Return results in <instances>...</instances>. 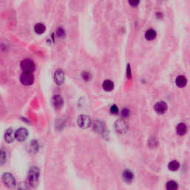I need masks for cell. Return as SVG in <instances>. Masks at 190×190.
<instances>
[{
    "label": "cell",
    "mask_w": 190,
    "mask_h": 190,
    "mask_svg": "<svg viewBox=\"0 0 190 190\" xmlns=\"http://www.w3.org/2000/svg\"><path fill=\"white\" fill-rule=\"evenodd\" d=\"M39 177V170L36 166H33L30 169L28 175V183L31 187H36L38 184Z\"/></svg>",
    "instance_id": "6da1fadb"
},
{
    "label": "cell",
    "mask_w": 190,
    "mask_h": 190,
    "mask_svg": "<svg viewBox=\"0 0 190 190\" xmlns=\"http://www.w3.org/2000/svg\"><path fill=\"white\" fill-rule=\"evenodd\" d=\"M20 67L23 72L33 73L35 71V64L31 59H23L20 63Z\"/></svg>",
    "instance_id": "7a4b0ae2"
},
{
    "label": "cell",
    "mask_w": 190,
    "mask_h": 190,
    "mask_svg": "<svg viewBox=\"0 0 190 190\" xmlns=\"http://www.w3.org/2000/svg\"><path fill=\"white\" fill-rule=\"evenodd\" d=\"M20 82L22 85H31L34 82V76L33 73L31 72H23L20 76Z\"/></svg>",
    "instance_id": "3957f363"
},
{
    "label": "cell",
    "mask_w": 190,
    "mask_h": 190,
    "mask_svg": "<svg viewBox=\"0 0 190 190\" xmlns=\"http://www.w3.org/2000/svg\"><path fill=\"white\" fill-rule=\"evenodd\" d=\"M77 125L81 129L89 128L91 125V119L88 115H82L77 118Z\"/></svg>",
    "instance_id": "277c9868"
},
{
    "label": "cell",
    "mask_w": 190,
    "mask_h": 190,
    "mask_svg": "<svg viewBox=\"0 0 190 190\" xmlns=\"http://www.w3.org/2000/svg\"><path fill=\"white\" fill-rule=\"evenodd\" d=\"M2 181L6 187L9 188H13L16 185V180L14 177L10 173H5L2 175Z\"/></svg>",
    "instance_id": "5b68a950"
},
{
    "label": "cell",
    "mask_w": 190,
    "mask_h": 190,
    "mask_svg": "<svg viewBox=\"0 0 190 190\" xmlns=\"http://www.w3.org/2000/svg\"><path fill=\"white\" fill-rule=\"evenodd\" d=\"M115 129L117 132L123 134V133L126 132V131H128L129 126L127 123H126L125 120H118L115 122Z\"/></svg>",
    "instance_id": "8992f818"
},
{
    "label": "cell",
    "mask_w": 190,
    "mask_h": 190,
    "mask_svg": "<svg viewBox=\"0 0 190 190\" xmlns=\"http://www.w3.org/2000/svg\"><path fill=\"white\" fill-rule=\"evenodd\" d=\"M28 136V131L25 128H20L15 131V138L19 142H23L27 139Z\"/></svg>",
    "instance_id": "52a82bcc"
},
{
    "label": "cell",
    "mask_w": 190,
    "mask_h": 190,
    "mask_svg": "<svg viewBox=\"0 0 190 190\" xmlns=\"http://www.w3.org/2000/svg\"><path fill=\"white\" fill-rule=\"evenodd\" d=\"M54 82L57 85H61L63 82H64L65 80V74L64 71L62 70V69H57V70L55 71L54 75Z\"/></svg>",
    "instance_id": "ba28073f"
},
{
    "label": "cell",
    "mask_w": 190,
    "mask_h": 190,
    "mask_svg": "<svg viewBox=\"0 0 190 190\" xmlns=\"http://www.w3.org/2000/svg\"><path fill=\"white\" fill-rule=\"evenodd\" d=\"M154 111L159 115H163L167 111L168 105L165 102L163 101H159L157 102V103L154 105Z\"/></svg>",
    "instance_id": "9c48e42d"
},
{
    "label": "cell",
    "mask_w": 190,
    "mask_h": 190,
    "mask_svg": "<svg viewBox=\"0 0 190 190\" xmlns=\"http://www.w3.org/2000/svg\"><path fill=\"white\" fill-rule=\"evenodd\" d=\"M53 105L56 109H60L63 106V100L59 94H55L53 97Z\"/></svg>",
    "instance_id": "30bf717a"
},
{
    "label": "cell",
    "mask_w": 190,
    "mask_h": 190,
    "mask_svg": "<svg viewBox=\"0 0 190 190\" xmlns=\"http://www.w3.org/2000/svg\"><path fill=\"white\" fill-rule=\"evenodd\" d=\"M15 138V132L12 129H8L5 133V140L8 143H10Z\"/></svg>",
    "instance_id": "8fae6325"
},
{
    "label": "cell",
    "mask_w": 190,
    "mask_h": 190,
    "mask_svg": "<svg viewBox=\"0 0 190 190\" xmlns=\"http://www.w3.org/2000/svg\"><path fill=\"white\" fill-rule=\"evenodd\" d=\"M187 126L185 123H180L179 124H177V127H176V131L177 134L180 136H183L185 135L187 132Z\"/></svg>",
    "instance_id": "7c38bea8"
},
{
    "label": "cell",
    "mask_w": 190,
    "mask_h": 190,
    "mask_svg": "<svg viewBox=\"0 0 190 190\" xmlns=\"http://www.w3.org/2000/svg\"><path fill=\"white\" fill-rule=\"evenodd\" d=\"M123 178L126 183H131L134 179V174L129 169H126L123 172Z\"/></svg>",
    "instance_id": "4fadbf2b"
},
{
    "label": "cell",
    "mask_w": 190,
    "mask_h": 190,
    "mask_svg": "<svg viewBox=\"0 0 190 190\" xmlns=\"http://www.w3.org/2000/svg\"><path fill=\"white\" fill-rule=\"evenodd\" d=\"M175 83L177 85V86L179 87V88H184V87H185L187 85V80L183 75L177 76L175 80Z\"/></svg>",
    "instance_id": "5bb4252c"
},
{
    "label": "cell",
    "mask_w": 190,
    "mask_h": 190,
    "mask_svg": "<svg viewBox=\"0 0 190 190\" xmlns=\"http://www.w3.org/2000/svg\"><path fill=\"white\" fill-rule=\"evenodd\" d=\"M103 88L105 92H112L115 88V84L110 80H106L103 83Z\"/></svg>",
    "instance_id": "9a60e30c"
},
{
    "label": "cell",
    "mask_w": 190,
    "mask_h": 190,
    "mask_svg": "<svg viewBox=\"0 0 190 190\" xmlns=\"http://www.w3.org/2000/svg\"><path fill=\"white\" fill-rule=\"evenodd\" d=\"M156 36H157V33L154 29L147 30L145 33V38L146 40H149V41H151V40L155 39Z\"/></svg>",
    "instance_id": "2e32d148"
},
{
    "label": "cell",
    "mask_w": 190,
    "mask_h": 190,
    "mask_svg": "<svg viewBox=\"0 0 190 190\" xmlns=\"http://www.w3.org/2000/svg\"><path fill=\"white\" fill-rule=\"evenodd\" d=\"M46 30V27L43 23H37L34 26V31L37 34H43Z\"/></svg>",
    "instance_id": "e0dca14e"
},
{
    "label": "cell",
    "mask_w": 190,
    "mask_h": 190,
    "mask_svg": "<svg viewBox=\"0 0 190 190\" xmlns=\"http://www.w3.org/2000/svg\"><path fill=\"white\" fill-rule=\"evenodd\" d=\"M168 168H169V169L170 171L175 172V171H177L179 169V168H180V163L176 161H171L169 163V165H168Z\"/></svg>",
    "instance_id": "ac0fdd59"
},
{
    "label": "cell",
    "mask_w": 190,
    "mask_h": 190,
    "mask_svg": "<svg viewBox=\"0 0 190 190\" xmlns=\"http://www.w3.org/2000/svg\"><path fill=\"white\" fill-rule=\"evenodd\" d=\"M177 188H178L177 184L174 180H169L166 184V189L168 190H176Z\"/></svg>",
    "instance_id": "d6986e66"
},
{
    "label": "cell",
    "mask_w": 190,
    "mask_h": 190,
    "mask_svg": "<svg viewBox=\"0 0 190 190\" xmlns=\"http://www.w3.org/2000/svg\"><path fill=\"white\" fill-rule=\"evenodd\" d=\"M81 77H82V78L85 81H89L91 80V78H92V75H91L90 73L88 72V71H83V72L81 74Z\"/></svg>",
    "instance_id": "ffe728a7"
},
{
    "label": "cell",
    "mask_w": 190,
    "mask_h": 190,
    "mask_svg": "<svg viewBox=\"0 0 190 190\" xmlns=\"http://www.w3.org/2000/svg\"><path fill=\"white\" fill-rule=\"evenodd\" d=\"M57 35L59 38L65 37L66 36V31L62 28H59L57 31Z\"/></svg>",
    "instance_id": "44dd1931"
},
{
    "label": "cell",
    "mask_w": 190,
    "mask_h": 190,
    "mask_svg": "<svg viewBox=\"0 0 190 190\" xmlns=\"http://www.w3.org/2000/svg\"><path fill=\"white\" fill-rule=\"evenodd\" d=\"M6 160H7V154H6V152H5L2 149V152H1V164H3L4 163L6 162Z\"/></svg>",
    "instance_id": "7402d4cb"
},
{
    "label": "cell",
    "mask_w": 190,
    "mask_h": 190,
    "mask_svg": "<svg viewBox=\"0 0 190 190\" xmlns=\"http://www.w3.org/2000/svg\"><path fill=\"white\" fill-rule=\"evenodd\" d=\"M140 2V0H129V4L133 8H135V7L138 6Z\"/></svg>",
    "instance_id": "603a6c76"
},
{
    "label": "cell",
    "mask_w": 190,
    "mask_h": 190,
    "mask_svg": "<svg viewBox=\"0 0 190 190\" xmlns=\"http://www.w3.org/2000/svg\"><path fill=\"white\" fill-rule=\"evenodd\" d=\"M121 115H122V116H123V117H124V118L128 117L130 115L129 110L128 108H123V109L122 110Z\"/></svg>",
    "instance_id": "cb8c5ba5"
},
{
    "label": "cell",
    "mask_w": 190,
    "mask_h": 190,
    "mask_svg": "<svg viewBox=\"0 0 190 190\" xmlns=\"http://www.w3.org/2000/svg\"><path fill=\"white\" fill-rule=\"evenodd\" d=\"M110 112H112L114 115H117L118 113V108L116 105H113L111 106V108H110Z\"/></svg>",
    "instance_id": "d4e9b609"
},
{
    "label": "cell",
    "mask_w": 190,
    "mask_h": 190,
    "mask_svg": "<svg viewBox=\"0 0 190 190\" xmlns=\"http://www.w3.org/2000/svg\"><path fill=\"white\" fill-rule=\"evenodd\" d=\"M126 76L128 77V79L131 78V69L130 67V65H128L127 68H126Z\"/></svg>",
    "instance_id": "484cf974"
}]
</instances>
